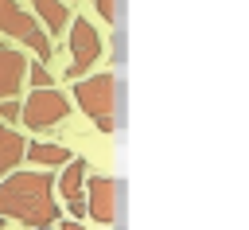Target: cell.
<instances>
[{"mask_svg": "<svg viewBox=\"0 0 249 230\" xmlns=\"http://www.w3.org/2000/svg\"><path fill=\"white\" fill-rule=\"evenodd\" d=\"M0 214L23 226H54L58 203H54V179L43 168L12 172L0 179Z\"/></svg>", "mask_w": 249, "mask_h": 230, "instance_id": "6da1fadb", "label": "cell"}, {"mask_svg": "<svg viewBox=\"0 0 249 230\" xmlns=\"http://www.w3.org/2000/svg\"><path fill=\"white\" fill-rule=\"evenodd\" d=\"M74 101L82 105L86 117L97 121L101 133H113V105H117V74H89L74 82Z\"/></svg>", "mask_w": 249, "mask_h": 230, "instance_id": "7a4b0ae2", "label": "cell"}, {"mask_svg": "<svg viewBox=\"0 0 249 230\" xmlns=\"http://www.w3.org/2000/svg\"><path fill=\"white\" fill-rule=\"evenodd\" d=\"M0 31L8 39H16V43L31 47L35 58H43V62L51 58V35L39 27V19L31 12L19 8V0H0Z\"/></svg>", "mask_w": 249, "mask_h": 230, "instance_id": "3957f363", "label": "cell"}, {"mask_svg": "<svg viewBox=\"0 0 249 230\" xmlns=\"http://www.w3.org/2000/svg\"><path fill=\"white\" fill-rule=\"evenodd\" d=\"M66 31H70V43H66V47H70L66 78H70V82H82V74L101 58V35H97V27H93L89 19H82V16H78V19H70V27H66Z\"/></svg>", "mask_w": 249, "mask_h": 230, "instance_id": "277c9868", "label": "cell"}, {"mask_svg": "<svg viewBox=\"0 0 249 230\" xmlns=\"http://www.w3.org/2000/svg\"><path fill=\"white\" fill-rule=\"evenodd\" d=\"M66 113H70V101H66L54 86H51V90H31V94L23 97V105H19L23 125L35 129V133H43V129L58 125V121H66Z\"/></svg>", "mask_w": 249, "mask_h": 230, "instance_id": "5b68a950", "label": "cell"}, {"mask_svg": "<svg viewBox=\"0 0 249 230\" xmlns=\"http://www.w3.org/2000/svg\"><path fill=\"white\" fill-rule=\"evenodd\" d=\"M121 183L113 175H89L86 179V214L101 226L117 222V211H121Z\"/></svg>", "mask_w": 249, "mask_h": 230, "instance_id": "8992f818", "label": "cell"}, {"mask_svg": "<svg viewBox=\"0 0 249 230\" xmlns=\"http://www.w3.org/2000/svg\"><path fill=\"white\" fill-rule=\"evenodd\" d=\"M86 160L82 156H70V164L62 168V175H58V195L66 199V211H70V218H78L82 222V214H86V195H82V179H86Z\"/></svg>", "mask_w": 249, "mask_h": 230, "instance_id": "52a82bcc", "label": "cell"}, {"mask_svg": "<svg viewBox=\"0 0 249 230\" xmlns=\"http://www.w3.org/2000/svg\"><path fill=\"white\" fill-rule=\"evenodd\" d=\"M27 82V58L19 47H0V101L16 97L19 86Z\"/></svg>", "mask_w": 249, "mask_h": 230, "instance_id": "ba28073f", "label": "cell"}, {"mask_svg": "<svg viewBox=\"0 0 249 230\" xmlns=\"http://www.w3.org/2000/svg\"><path fill=\"white\" fill-rule=\"evenodd\" d=\"M27 156V140L12 129V125H4L0 121V179L4 175H12L16 168H19V160Z\"/></svg>", "mask_w": 249, "mask_h": 230, "instance_id": "9c48e42d", "label": "cell"}, {"mask_svg": "<svg viewBox=\"0 0 249 230\" xmlns=\"http://www.w3.org/2000/svg\"><path fill=\"white\" fill-rule=\"evenodd\" d=\"M31 12H35V19L47 35H58V31L70 27V8L62 0H31Z\"/></svg>", "mask_w": 249, "mask_h": 230, "instance_id": "30bf717a", "label": "cell"}, {"mask_svg": "<svg viewBox=\"0 0 249 230\" xmlns=\"http://www.w3.org/2000/svg\"><path fill=\"white\" fill-rule=\"evenodd\" d=\"M27 160L35 168H66L70 164V152L62 144H51V140H31L27 144Z\"/></svg>", "mask_w": 249, "mask_h": 230, "instance_id": "8fae6325", "label": "cell"}, {"mask_svg": "<svg viewBox=\"0 0 249 230\" xmlns=\"http://www.w3.org/2000/svg\"><path fill=\"white\" fill-rule=\"evenodd\" d=\"M51 70H47V62L43 58H35V62H27V82L35 86V90H51Z\"/></svg>", "mask_w": 249, "mask_h": 230, "instance_id": "7c38bea8", "label": "cell"}, {"mask_svg": "<svg viewBox=\"0 0 249 230\" xmlns=\"http://www.w3.org/2000/svg\"><path fill=\"white\" fill-rule=\"evenodd\" d=\"M93 8H97V16L105 23H117L121 19V0H93Z\"/></svg>", "mask_w": 249, "mask_h": 230, "instance_id": "4fadbf2b", "label": "cell"}, {"mask_svg": "<svg viewBox=\"0 0 249 230\" xmlns=\"http://www.w3.org/2000/svg\"><path fill=\"white\" fill-rule=\"evenodd\" d=\"M0 121H4V125H12V121H19V101H16V97H8V101H0Z\"/></svg>", "mask_w": 249, "mask_h": 230, "instance_id": "5bb4252c", "label": "cell"}, {"mask_svg": "<svg viewBox=\"0 0 249 230\" xmlns=\"http://www.w3.org/2000/svg\"><path fill=\"white\" fill-rule=\"evenodd\" d=\"M58 230H82V222H78V218H62V222H58Z\"/></svg>", "mask_w": 249, "mask_h": 230, "instance_id": "9a60e30c", "label": "cell"}, {"mask_svg": "<svg viewBox=\"0 0 249 230\" xmlns=\"http://www.w3.org/2000/svg\"><path fill=\"white\" fill-rule=\"evenodd\" d=\"M4 222H8V218H4V214H0V230H4Z\"/></svg>", "mask_w": 249, "mask_h": 230, "instance_id": "2e32d148", "label": "cell"}, {"mask_svg": "<svg viewBox=\"0 0 249 230\" xmlns=\"http://www.w3.org/2000/svg\"><path fill=\"white\" fill-rule=\"evenodd\" d=\"M31 230H51V226H31Z\"/></svg>", "mask_w": 249, "mask_h": 230, "instance_id": "e0dca14e", "label": "cell"}, {"mask_svg": "<svg viewBox=\"0 0 249 230\" xmlns=\"http://www.w3.org/2000/svg\"><path fill=\"white\" fill-rule=\"evenodd\" d=\"M0 47H4V43H0Z\"/></svg>", "mask_w": 249, "mask_h": 230, "instance_id": "ac0fdd59", "label": "cell"}]
</instances>
